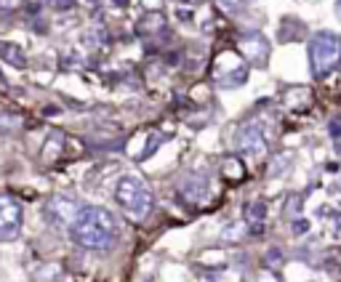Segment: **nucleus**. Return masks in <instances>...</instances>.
<instances>
[{
	"mask_svg": "<svg viewBox=\"0 0 341 282\" xmlns=\"http://www.w3.org/2000/svg\"><path fill=\"white\" fill-rule=\"evenodd\" d=\"M115 234H118L115 216L107 208H96V205H80V210L70 227V237L85 250L109 248Z\"/></svg>",
	"mask_w": 341,
	"mask_h": 282,
	"instance_id": "f257e3e1",
	"label": "nucleus"
},
{
	"mask_svg": "<svg viewBox=\"0 0 341 282\" xmlns=\"http://www.w3.org/2000/svg\"><path fill=\"white\" fill-rule=\"evenodd\" d=\"M115 200H118L120 208L128 213V219H134V221H144L149 216V210H152V189H149V184L136 173H128L118 181Z\"/></svg>",
	"mask_w": 341,
	"mask_h": 282,
	"instance_id": "f03ea898",
	"label": "nucleus"
},
{
	"mask_svg": "<svg viewBox=\"0 0 341 282\" xmlns=\"http://www.w3.org/2000/svg\"><path fill=\"white\" fill-rule=\"evenodd\" d=\"M341 61V37L336 32H317L309 40V69L315 78L325 75L338 67Z\"/></svg>",
	"mask_w": 341,
	"mask_h": 282,
	"instance_id": "7ed1b4c3",
	"label": "nucleus"
},
{
	"mask_svg": "<svg viewBox=\"0 0 341 282\" xmlns=\"http://www.w3.org/2000/svg\"><path fill=\"white\" fill-rule=\"evenodd\" d=\"M248 80V61L235 51H221L219 56H213L211 64V83L216 88H240Z\"/></svg>",
	"mask_w": 341,
	"mask_h": 282,
	"instance_id": "20e7f679",
	"label": "nucleus"
},
{
	"mask_svg": "<svg viewBox=\"0 0 341 282\" xmlns=\"http://www.w3.org/2000/svg\"><path fill=\"white\" fill-rule=\"evenodd\" d=\"M24 210L14 194L0 192V242H11L22 234Z\"/></svg>",
	"mask_w": 341,
	"mask_h": 282,
	"instance_id": "39448f33",
	"label": "nucleus"
},
{
	"mask_svg": "<svg viewBox=\"0 0 341 282\" xmlns=\"http://www.w3.org/2000/svg\"><path fill=\"white\" fill-rule=\"evenodd\" d=\"M78 210H80L78 202L59 194V197H51V200L43 205V219L53 229H70L75 216H78Z\"/></svg>",
	"mask_w": 341,
	"mask_h": 282,
	"instance_id": "423d86ee",
	"label": "nucleus"
},
{
	"mask_svg": "<svg viewBox=\"0 0 341 282\" xmlns=\"http://www.w3.org/2000/svg\"><path fill=\"white\" fill-rule=\"evenodd\" d=\"M238 53L243 56L248 64H256V67H264L269 59V43L261 32H243L238 37Z\"/></svg>",
	"mask_w": 341,
	"mask_h": 282,
	"instance_id": "0eeeda50",
	"label": "nucleus"
},
{
	"mask_svg": "<svg viewBox=\"0 0 341 282\" xmlns=\"http://www.w3.org/2000/svg\"><path fill=\"white\" fill-rule=\"evenodd\" d=\"M235 141H238V149L243 155L248 157H261L267 152V138H264L261 128L256 123H245L238 128V133H235Z\"/></svg>",
	"mask_w": 341,
	"mask_h": 282,
	"instance_id": "6e6552de",
	"label": "nucleus"
},
{
	"mask_svg": "<svg viewBox=\"0 0 341 282\" xmlns=\"http://www.w3.org/2000/svg\"><path fill=\"white\" fill-rule=\"evenodd\" d=\"M179 192L187 202L192 205H203L208 200V194H211V181H208L205 173H189L182 178V184H179Z\"/></svg>",
	"mask_w": 341,
	"mask_h": 282,
	"instance_id": "1a4fd4ad",
	"label": "nucleus"
},
{
	"mask_svg": "<svg viewBox=\"0 0 341 282\" xmlns=\"http://www.w3.org/2000/svg\"><path fill=\"white\" fill-rule=\"evenodd\" d=\"M312 91L307 86H291L286 91V107L293 109V112H307L312 107Z\"/></svg>",
	"mask_w": 341,
	"mask_h": 282,
	"instance_id": "9d476101",
	"label": "nucleus"
},
{
	"mask_svg": "<svg viewBox=\"0 0 341 282\" xmlns=\"http://www.w3.org/2000/svg\"><path fill=\"white\" fill-rule=\"evenodd\" d=\"M136 35H144V37L165 35V19H163V14H160V11L144 14V19L136 24Z\"/></svg>",
	"mask_w": 341,
	"mask_h": 282,
	"instance_id": "9b49d317",
	"label": "nucleus"
},
{
	"mask_svg": "<svg viewBox=\"0 0 341 282\" xmlns=\"http://www.w3.org/2000/svg\"><path fill=\"white\" fill-rule=\"evenodd\" d=\"M221 176L230 184H240L245 178V163H240V157H235V155L224 157L221 160Z\"/></svg>",
	"mask_w": 341,
	"mask_h": 282,
	"instance_id": "f8f14e48",
	"label": "nucleus"
},
{
	"mask_svg": "<svg viewBox=\"0 0 341 282\" xmlns=\"http://www.w3.org/2000/svg\"><path fill=\"white\" fill-rule=\"evenodd\" d=\"M0 59L8 61V64H11V67H16V69L27 67V56H24V51H22V45H16V43L0 40Z\"/></svg>",
	"mask_w": 341,
	"mask_h": 282,
	"instance_id": "ddd939ff",
	"label": "nucleus"
},
{
	"mask_svg": "<svg viewBox=\"0 0 341 282\" xmlns=\"http://www.w3.org/2000/svg\"><path fill=\"white\" fill-rule=\"evenodd\" d=\"M62 155H64V136L53 133L51 141L43 149V160H48V163H62Z\"/></svg>",
	"mask_w": 341,
	"mask_h": 282,
	"instance_id": "4468645a",
	"label": "nucleus"
},
{
	"mask_svg": "<svg viewBox=\"0 0 341 282\" xmlns=\"http://www.w3.org/2000/svg\"><path fill=\"white\" fill-rule=\"evenodd\" d=\"M24 125V117L19 112H0V133H16Z\"/></svg>",
	"mask_w": 341,
	"mask_h": 282,
	"instance_id": "2eb2a0df",
	"label": "nucleus"
},
{
	"mask_svg": "<svg viewBox=\"0 0 341 282\" xmlns=\"http://www.w3.org/2000/svg\"><path fill=\"white\" fill-rule=\"evenodd\" d=\"M160 144H163V138H160V136L155 133V130H147V133H144V149L139 152V157H136V160H149V157H152V155L157 152V147H160Z\"/></svg>",
	"mask_w": 341,
	"mask_h": 282,
	"instance_id": "dca6fc26",
	"label": "nucleus"
},
{
	"mask_svg": "<svg viewBox=\"0 0 341 282\" xmlns=\"http://www.w3.org/2000/svg\"><path fill=\"white\" fill-rule=\"evenodd\" d=\"M245 219L251 224H264V219H267V205L264 202H248L245 205Z\"/></svg>",
	"mask_w": 341,
	"mask_h": 282,
	"instance_id": "f3484780",
	"label": "nucleus"
},
{
	"mask_svg": "<svg viewBox=\"0 0 341 282\" xmlns=\"http://www.w3.org/2000/svg\"><path fill=\"white\" fill-rule=\"evenodd\" d=\"M288 165H291V155H288V152L277 155V157L272 160V165H269V176H280V173L286 171Z\"/></svg>",
	"mask_w": 341,
	"mask_h": 282,
	"instance_id": "a211bd4d",
	"label": "nucleus"
},
{
	"mask_svg": "<svg viewBox=\"0 0 341 282\" xmlns=\"http://www.w3.org/2000/svg\"><path fill=\"white\" fill-rule=\"evenodd\" d=\"M216 6H219L224 14H232L235 16V14H240L243 8H245V0H216Z\"/></svg>",
	"mask_w": 341,
	"mask_h": 282,
	"instance_id": "6ab92c4d",
	"label": "nucleus"
},
{
	"mask_svg": "<svg viewBox=\"0 0 341 282\" xmlns=\"http://www.w3.org/2000/svg\"><path fill=\"white\" fill-rule=\"evenodd\" d=\"M48 3L56 8V11H70V8H75L78 0H48Z\"/></svg>",
	"mask_w": 341,
	"mask_h": 282,
	"instance_id": "aec40b11",
	"label": "nucleus"
},
{
	"mask_svg": "<svg viewBox=\"0 0 341 282\" xmlns=\"http://www.w3.org/2000/svg\"><path fill=\"white\" fill-rule=\"evenodd\" d=\"M328 133L333 136V138H338V136H341V117H333V120H330V125H328Z\"/></svg>",
	"mask_w": 341,
	"mask_h": 282,
	"instance_id": "412c9836",
	"label": "nucleus"
},
{
	"mask_svg": "<svg viewBox=\"0 0 341 282\" xmlns=\"http://www.w3.org/2000/svg\"><path fill=\"white\" fill-rule=\"evenodd\" d=\"M307 232H309V221H304V219L293 221V234H307Z\"/></svg>",
	"mask_w": 341,
	"mask_h": 282,
	"instance_id": "4be33fe9",
	"label": "nucleus"
},
{
	"mask_svg": "<svg viewBox=\"0 0 341 282\" xmlns=\"http://www.w3.org/2000/svg\"><path fill=\"white\" fill-rule=\"evenodd\" d=\"M163 61L168 64V67H176V64H179V61H182V53H179V51H174V53H170V51H168Z\"/></svg>",
	"mask_w": 341,
	"mask_h": 282,
	"instance_id": "5701e85b",
	"label": "nucleus"
},
{
	"mask_svg": "<svg viewBox=\"0 0 341 282\" xmlns=\"http://www.w3.org/2000/svg\"><path fill=\"white\" fill-rule=\"evenodd\" d=\"M267 261H269V264H280V261H282V253H280L277 248H272V250L267 253Z\"/></svg>",
	"mask_w": 341,
	"mask_h": 282,
	"instance_id": "b1692460",
	"label": "nucleus"
},
{
	"mask_svg": "<svg viewBox=\"0 0 341 282\" xmlns=\"http://www.w3.org/2000/svg\"><path fill=\"white\" fill-rule=\"evenodd\" d=\"M144 3V8H149V11H160L163 8V0H141Z\"/></svg>",
	"mask_w": 341,
	"mask_h": 282,
	"instance_id": "393cba45",
	"label": "nucleus"
},
{
	"mask_svg": "<svg viewBox=\"0 0 341 282\" xmlns=\"http://www.w3.org/2000/svg\"><path fill=\"white\" fill-rule=\"evenodd\" d=\"M176 14H179V19H182V22H192V16H195L192 11H189V8H179Z\"/></svg>",
	"mask_w": 341,
	"mask_h": 282,
	"instance_id": "a878e982",
	"label": "nucleus"
},
{
	"mask_svg": "<svg viewBox=\"0 0 341 282\" xmlns=\"http://www.w3.org/2000/svg\"><path fill=\"white\" fill-rule=\"evenodd\" d=\"M264 232V224H251V234H261Z\"/></svg>",
	"mask_w": 341,
	"mask_h": 282,
	"instance_id": "bb28decb",
	"label": "nucleus"
},
{
	"mask_svg": "<svg viewBox=\"0 0 341 282\" xmlns=\"http://www.w3.org/2000/svg\"><path fill=\"white\" fill-rule=\"evenodd\" d=\"M112 3H115V6H120V8H126V6L131 3V0H112Z\"/></svg>",
	"mask_w": 341,
	"mask_h": 282,
	"instance_id": "cd10ccee",
	"label": "nucleus"
},
{
	"mask_svg": "<svg viewBox=\"0 0 341 282\" xmlns=\"http://www.w3.org/2000/svg\"><path fill=\"white\" fill-rule=\"evenodd\" d=\"M336 14H338V19H341V0H336Z\"/></svg>",
	"mask_w": 341,
	"mask_h": 282,
	"instance_id": "c85d7f7f",
	"label": "nucleus"
}]
</instances>
